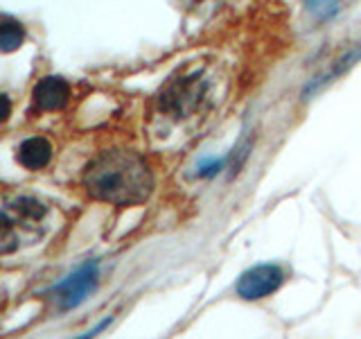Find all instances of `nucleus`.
<instances>
[{
  "label": "nucleus",
  "mask_w": 361,
  "mask_h": 339,
  "mask_svg": "<svg viewBox=\"0 0 361 339\" xmlns=\"http://www.w3.org/2000/svg\"><path fill=\"white\" fill-rule=\"evenodd\" d=\"M84 188L93 199L111 206H138L149 199L154 174L138 152L106 150L84 170Z\"/></svg>",
  "instance_id": "nucleus-1"
},
{
  "label": "nucleus",
  "mask_w": 361,
  "mask_h": 339,
  "mask_svg": "<svg viewBox=\"0 0 361 339\" xmlns=\"http://www.w3.org/2000/svg\"><path fill=\"white\" fill-rule=\"evenodd\" d=\"M208 93V82L203 77V71L185 73L180 77H174L172 82L165 84L158 105L172 118H188L190 113L201 109L203 100Z\"/></svg>",
  "instance_id": "nucleus-2"
},
{
  "label": "nucleus",
  "mask_w": 361,
  "mask_h": 339,
  "mask_svg": "<svg viewBox=\"0 0 361 339\" xmlns=\"http://www.w3.org/2000/svg\"><path fill=\"white\" fill-rule=\"evenodd\" d=\"M97 282H99V263L97 260H86L71 276H66L56 285H52L48 294L56 303V308L61 312H68L77 308V305H82L97 290Z\"/></svg>",
  "instance_id": "nucleus-3"
},
{
  "label": "nucleus",
  "mask_w": 361,
  "mask_h": 339,
  "mask_svg": "<svg viewBox=\"0 0 361 339\" xmlns=\"http://www.w3.org/2000/svg\"><path fill=\"white\" fill-rule=\"evenodd\" d=\"M285 274L278 265H255L237 280V297L244 301H259L280 290Z\"/></svg>",
  "instance_id": "nucleus-4"
},
{
  "label": "nucleus",
  "mask_w": 361,
  "mask_h": 339,
  "mask_svg": "<svg viewBox=\"0 0 361 339\" xmlns=\"http://www.w3.org/2000/svg\"><path fill=\"white\" fill-rule=\"evenodd\" d=\"M34 105L41 111H59L71 100V86L61 77H43L34 86Z\"/></svg>",
  "instance_id": "nucleus-5"
},
{
  "label": "nucleus",
  "mask_w": 361,
  "mask_h": 339,
  "mask_svg": "<svg viewBox=\"0 0 361 339\" xmlns=\"http://www.w3.org/2000/svg\"><path fill=\"white\" fill-rule=\"evenodd\" d=\"M16 158L25 170H43L52 158V145L43 136H34L20 143Z\"/></svg>",
  "instance_id": "nucleus-6"
},
{
  "label": "nucleus",
  "mask_w": 361,
  "mask_h": 339,
  "mask_svg": "<svg viewBox=\"0 0 361 339\" xmlns=\"http://www.w3.org/2000/svg\"><path fill=\"white\" fill-rule=\"evenodd\" d=\"M25 41V30L11 16H0V52H14Z\"/></svg>",
  "instance_id": "nucleus-7"
},
{
  "label": "nucleus",
  "mask_w": 361,
  "mask_h": 339,
  "mask_svg": "<svg viewBox=\"0 0 361 339\" xmlns=\"http://www.w3.org/2000/svg\"><path fill=\"white\" fill-rule=\"evenodd\" d=\"M305 5H307L312 16H316L319 20H325V18H330L332 14H336L341 0H305Z\"/></svg>",
  "instance_id": "nucleus-8"
},
{
  "label": "nucleus",
  "mask_w": 361,
  "mask_h": 339,
  "mask_svg": "<svg viewBox=\"0 0 361 339\" xmlns=\"http://www.w3.org/2000/svg\"><path fill=\"white\" fill-rule=\"evenodd\" d=\"M9 116H11V102L5 93H0V124L7 122Z\"/></svg>",
  "instance_id": "nucleus-9"
},
{
  "label": "nucleus",
  "mask_w": 361,
  "mask_h": 339,
  "mask_svg": "<svg viewBox=\"0 0 361 339\" xmlns=\"http://www.w3.org/2000/svg\"><path fill=\"white\" fill-rule=\"evenodd\" d=\"M111 323V316H109V319H104V321H102V323H97L95 328H90V331H86L84 335H79V337H75V339H93L97 333H102V331H104V328Z\"/></svg>",
  "instance_id": "nucleus-10"
}]
</instances>
